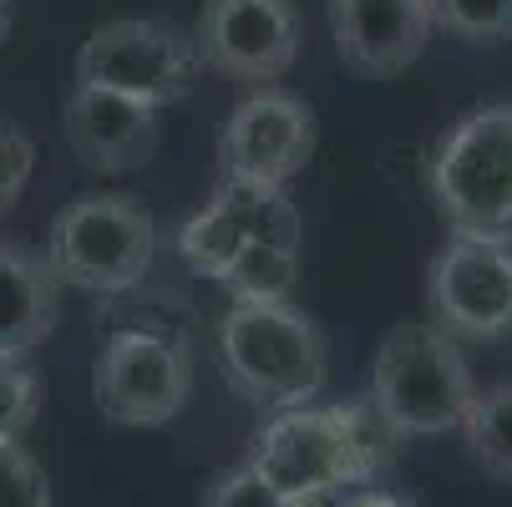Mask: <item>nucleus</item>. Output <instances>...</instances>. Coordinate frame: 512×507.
<instances>
[{
	"instance_id": "obj_1",
	"label": "nucleus",
	"mask_w": 512,
	"mask_h": 507,
	"mask_svg": "<svg viewBox=\"0 0 512 507\" xmlns=\"http://www.w3.org/2000/svg\"><path fill=\"white\" fill-rule=\"evenodd\" d=\"M406 437L376 411L371 396H350L335 406H289L264 416L249 437V467L289 502V507H320L345 487L376 482Z\"/></svg>"
},
{
	"instance_id": "obj_2",
	"label": "nucleus",
	"mask_w": 512,
	"mask_h": 507,
	"mask_svg": "<svg viewBox=\"0 0 512 507\" xmlns=\"http://www.w3.org/2000/svg\"><path fill=\"white\" fill-rule=\"evenodd\" d=\"M305 224L284 188L224 178L178 229V254L193 274L224 284L234 300H289L300 279Z\"/></svg>"
},
{
	"instance_id": "obj_3",
	"label": "nucleus",
	"mask_w": 512,
	"mask_h": 507,
	"mask_svg": "<svg viewBox=\"0 0 512 507\" xmlns=\"http://www.w3.org/2000/svg\"><path fill=\"white\" fill-rule=\"evenodd\" d=\"M218 371L239 401L274 416L325 391L330 345L289 300H234L218 320Z\"/></svg>"
},
{
	"instance_id": "obj_4",
	"label": "nucleus",
	"mask_w": 512,
	"mask_h": 507,
	"mask_svg": "<svg viewBox=\"0 0 512 507\" xmlns=\"http://www.w3.org/2000/svg\"><path fill=\"white\" fill-rule=\"evenodd\" d=\"M365 396L396 426V437H442L462 426L477 381L457 335L442 325H396L376 350Z\"/></svg>"
},
{
	"instance_id": "obj_5",
	"label": "nucleus",
	"mask_w": 512,
	"mask_h": 507,
	"mask_svg": "<svg viewBox=\"0 0 512 507\" xmlns=\"http://www.w3.org/2000/svg\"><path fill=\"white\" fill-rule=\"evenodd\" d=\"M426 188L452 229L512 234V97L462 112L426 158Z\"/></svg>"
},
{
	"instance_id": "obj_6",
	"label": "nucleus",
	"mask_w": 512,
	"mask_h": 507,
	"mask_svg": "<svg viewBox=\"0 0 512 507\" xmlns=\"http://www.w3.org/2000/svg\"><path fill=\"white\" fill-rule=\"evenodd\" d=\"M158 254V224L132 193H82L71 198L46 239V264L61 284L87 295H122L142 284Z\"/></svg>"
},
{
	"instance_id": "obj_7",
	"label": "nucleus",
	"mask_w": 512,
	"mask_h": 507,
	"mask_svg": "<svg viewBox=\"0 0 512 507\" xmlns=\"http://www.w3.org/2000/svg\"><path fill=\"white\" fill-rule=\"evenodd\" d=\"M198 46L158 16H122L97 26L77 51V82L122 92L148 107H173L198 82Z\"/></svg>"
},
{
	"instance_id": "obj_8",
	"label": "nucleus",
	"mask_w": 512,
	"mask_h": 507,
	"mask_svg": "<svg viewBox=\"0 0 512 507\" xmlns=\"http://www.w3.org/2000/svg\"><path fill=\"white\" fill-rule=\"evenodd\" d=\"M92 396L117 426H168L193 396L188 345L163 330H112L92 366Z\"/></svg>"
},
{
	"instance_id": "obj_9",
	"label": "nucleus",
	"mask_w": 512,
	"mask_h": 507,
	"mask_svg": "<svg viewBox=\"0 0 512 507\" xmlns=\"http://www.w3.org/2000/svg\"><path fill=\"white\" fill-rule=\"evenodd\" d=\"M426 305L457 340L512 335V234L452 229L426 269Z\"/></svg>"
},
{
	"instance_id": "obj_10",
	"label": "nucleus",
	"mask_w": 512,
	"mask_h": 507,
	"mask_svg": "<svg viewBox=\"0 0 512 507\" xmlns=\"http://www.w3.org/2000/svg\"><path fill=\"white\" fill-rule=\"evenodd\" d=\"M305 21L295 0H203L193 46L198 61L234 82L269 87L300 56Z\"/></svg>"
},
{
	"instance_id": "obj_11",
	"label": "nucleus",
	"mask_w": 512,
	"mask_h": 507,
	"mask_svg": "<svg viewBox=\"0 0 512 507\" xmlns=\"http://www.w3.org/2000/svg\"><path fill=\"white\" fill-rule=\"evenodd\" d=\"M315 158V112L284 87H254L218 132V163L234 183L284 188Z\"/></svg>"
},
{
	"instance_id": "obj_12",
	"label": "nucleus",
	"mask_w": 512,
	"mask_h": 507,
	"mask_svg": "<svg viewBox=\"0 0 512 507\" xmlns=\"http://www.w3.org/2000/svg\"><path fill=\"white\" fill-rule=\"evenodd\" d=\"M61 132L77 163L92 173H137L158 158V142H163L158 107L87 82H71L61 102Z\"/></svg>"
},
{
	"instance_id": "obj_13",
	"label": "nucleus",
	"mask_w": 512,
	"mask_h": 507,
	"mask_svg": "<svg viewBox=\"0 0 512 507\" xmlns=\"http://www.w3.org/2000/svg\"><path fill=\"white\" fill-rule=\"evenodd\" d=\"M431 0H330L335 51L360 77H396L431 46Z\"/></svg>"
},
{
	"instance_id": "obj_14",
	"label": "nucleus",
	"mask_w": 512,
	"mask_h": 507,
	"mask_svg": "<svg viewBox=\"0 0 512 507\" xmlns=\"http://www.w3.org/2000/svg\"><path fill=\"white\" fill-rule=\"evenodd\" d=\"M61 279L51 274L46 254L26 249L21 239H0V360H21L56 330Z\"/></svg>"
},
{
	"instance_id": "obj_15",
	"label": "nucleus",
	"mask_w": 512,
	"mask_h": 507,
	"mask_svg": "<svg viewBox=\"0 0 512 507\" xmlns=\"http://www.w3.org/2000/svg\"><path fill=\"white\" fill-rule=\"evenodd\" d=\"M462 442L492 482H512V381H497L472 396L462 416Z\"/></svg>"
},
{
	"instance_id": "obj_16",
	"label": "nucleus",
	"mask_w": 512,
	"mask_h": 507,
	"mask_svg": "<svg viewBox=\"0 0 512 507\" xmlns=\"http://www.w3.org/2000/svg\"><path fill=\"white\" fill-rule=\"evenodd\" d=\"M431 16L442 31L472 46L512 41V0H431Z\"/></svg>"
},
{
	"instance_id": "obj_17",
	"label": "nucleus",
	"mask_w": 512,
	"mask_h": 507,
	"mask_svg": "<svg viewBox=\"0 0 512 507\" xmlns=\"http://www.w3.org/2000/svg\"><path fill=\"white\" fill-rule=\"evenodd\" d=\"M0 507H51V482L21 437H0Z\"/></svg>"
},
{
	"instance_id": "obj_18",
	"label": "nucleus",
	"mask_w": 512,
	"mask_h": 507,
	"mask_svg": "<svg viewBox=\"0 0 512 507\" xmlns=\"http://www.w3.org/2000/svg\"><path fill=\"white\" fill-rule=\"evenodd\" d=\"M41 411V376L21 360H0V437H21Z\"/></svg>"
},
{
	"instance_id": "obj_19",
	"label": "nucleus",
	"mask_w": 512,
	"mask_h": 507,
	"mask_svg": "<svg viewBox=\"0 0 512 507\" xmlns=\"http://www.w3.org/2000/svg\"><path fill=\"white\" fill-rule=\"evenodd\" d=\"M31 163H36V137L16 117H0V219L21 203Z\"/></svg>"
},
{
	"instance_id": "obj_20",
	"label": "nucleus",
	"mask_w": 512,
	"mask_h": 507,
	"mask_svg": "<svg viewBox=\"0 0 512 507\" xmlns=\"http://www.w3.org/2000/svg\"><path fill=\"white\" fill-rule=\"evenodd\" d=\"M203 507H289L249 462L234 467V472H218L203 492Z\"/></svg>"
},
{
	"instance_id": "obj_21",
	"label": "nucleus",
	"mask_w": 512,
	"mask_h": 507,
	"mask_svg": "<svg viewBox=\"0 0 512 507\" xmlns=\"http://www.w3.org/2000/svg\"><path fill=\"white\" fill-rule=\"evenodd\" d=\"M330 507H416L406 492H391V487H376V482H360V487H345L330 497Z\"/></svg>"
},
{
	"instance_id": "obj_22",
	"label": "nucleus",
	"mask_w": 512,
	"mask_h": 507,
	"mask_svg": "<svg viewBox=\"0 0 512 507\" xmlns=\"http://www.w3.org/2000/svg\"><path fill=\"white\" fill-rule=\"evenodd\" d=\"M11 16H16V6H11V0H0V41L11 36Z\"/></svg>"
}]
</instances>
